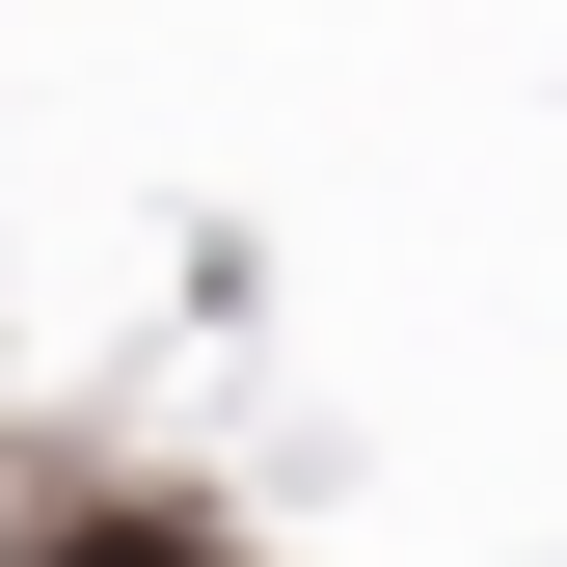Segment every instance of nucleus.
<instances>
[{
  "label": "nucleus",
  "mask_w": 567,
  "mask_h": 567,
  "mask_svg": "<svg viewBox=\"0 0 567 567\" xmlns=\"http://www.w3.org/2000/svg\"><path fill=\"white\" fill-rule=\"evenodd\" d=\"M28 567H244V540H217V514H135V486H82V514H54Z\"/></svg>",
  "instance_id": "f257e3e1"
}]
</instances>
